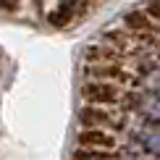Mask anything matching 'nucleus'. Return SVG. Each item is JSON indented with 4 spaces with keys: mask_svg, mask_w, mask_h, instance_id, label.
<instances>
[{
    "mask_svg": "<svg viewBox=\"0 0 160 160\" xmlns=\"http://www.w3.org/2000/svg\"><path fill=\"white\" fill-rule=\"evenodd\" d=\"M134 160H152V158H147V155H144V158H142V155H139V158H134Z\"/></svg>",
    "mask_w": 160,
    "mask_h": 160,
    "instance_id": "12",
    "label": "nucleus"
},
{
    "mask_svg": "<svg viewBox=\"0 0 160 160\" xmlns=\"http://www.w3.org/2000/svg\"><path fill=\"white\" fill-rule=\"evenodd\" d=\"M87 58L92 63H118V50L110 48L108 42L105 45H89L87 48Z\"/></svg>",
    "mask_w": 160,
    "mask_h": 160,
    "instance_id": "7",
    "label": "nucleus"
},
{
    "mask_svg": "<svg viewBox=\"0 0 160 160\" xmlns=\"http://www.w3.org/2000/svg\"><path fill=\"white\" fill-rule=\"evenodd\" d=\"M0 5H3L5 11H16V5H18V0H0Z\"/></svg>",
    "mask_w": 160,
    "mask_h": 160,
    "instance_id": "11",
    "label": "nucleus"
},
{
    "mask_svg": "<svg viewBox=\"0 0 160 160\" xmlns=\"http://www.w3.org/2000/svg\"><path fill=\"white\" fill-rule=\"evenodd\" d=\"M123 24H126V29H129V32H134V34H147L150 39H155L158 29H160V26L152 21L144 11H131V13H126Z\"/></svg>",
    "mask_w": 160,
    "mask_h": 160,
    "instance_id": "5",
    "label": "nucleus"
},
{
    "mask_svg": "<svg viewBox=\"0 0 160 160\" xmlns=\"http://www.w3.org/2000/svg\"><path fill=\"white\" fill-rule=\"evenodd\" d=\"M87 74L97 82H110V84H126L131 82L129 71L121 68L118 63H89L87 66Z\"/></svg>",
    "mask_w": 160,
    "mask_h": 160,
    "instance_id": "3",
    "label": "nucleus"
},
{
    "mask_svg": "<svg viewBox=\"0 0 160 160\" xmlns=\"http://www.w3.org/2000/svg\"><path fill=\"white\" fill-rule=\"evenodd\" d=\"M137 108H139V113H144L152 121H160V92H144V95H139Z\"/></svg>",
    "mask_w": 160,
    "mask_h": 160,
    "instance_id": "6",
    "label": "nucleus"
},
{
    "mask_svg": "<svg viewBox=\"0 0 160 160\" xmlns=\"http://www.w3.org/2000/svg\"><path fill=\"white\" fill-rule=\"evenodd\" d=\"M82 97H84L87 105H102V108H108V105H118L126 95H123V87L121 84L89 79V82L82 87Z\"/></svg>",
    "mask_w": 160,
    "mask_h": 160,
    "instance_id": "2",
    "label": "nucleus"
},
{
    "mask_svg": "<svg viewBox=\"0 0 160 160\" xmlns=\"http://www.w3.org/2000/svg\"><path fill=\"white\" fill-rule=\"evenodd\" d=\"M139 139L152 155H160V123H147L139 131Z\"/></svg>",
    "mask_w": 160,
    "mask_h": 160,
    "instance_id": "8",
    "label": "nucleus"
},
{
    "mask_svg": "<svg viewBox=\"0 0 160 160\" xmlns=\"http://www.w3.org/2000/svg\"><path fill=\"white\" fill-rule=\"evenodd\" d=\"M76 142H79V150H113L116 147V137L102 129H82Z\"/></svg>",
    "mask_w": 160,
    "mask_h": 160,
    "instance_id": "4",
    "label": "nucleus"
},
{
    "mask_svg": "<svg viewBox=\"0 0 160 160\" xmlns=\"http://www.w3.org/2000/svg\"><path fill=\"white\" fill-rule=\"evenodd\" d=\"M144 13H147V16L152 18V21H155V24L160 26V0H152V3L147 5V8H144Z\"/></svg>",
    "mask_w": 160,
    "mask_h": 160,
    "instance_id": "10",
    "label": "nucleus"
},
{
    "mask_svg": "<svg viewBox=\"0 0 160 160\" xmlns=\"http://www.w3.org/2000/svg\"><path fill=\"white\" fill-rule=\"evenodd\" d=\"M74 160H121L113 150H76Z\"/></svg>",
    "mask_w": 160,
    "mask_h": 160,
    "instance_id": "9",
    "label": "nucleus"
},
{
    "mask_svg": "<svg viewBox=\"0 0 160 160\" xmlns=\"http://www.w3.org/2000/svg\"><path fill=\"white\" fill-rule=\"evenodd\" d=\"M79 123H82V129H102V131H110V134L126 129V118L102 108V105H84L79 110Z\"/></svg>",
    "mask_w": 160,
    "mask_h": 160,
    "instance_id": "1",
    "label": "nucleus"
}]
</instances>
